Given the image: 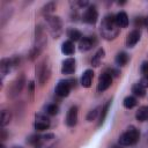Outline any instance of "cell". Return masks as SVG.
<instances>
[{
	"label": "cell",
	"instance_id": "6da1fadb",
	"mask_svg": "<svg viewBox=\"0 0 148 148\" xmlns=\"http://www.w3.org/2000/svg\"><path fill=\"white\" fill-rule=\"evenodd\" d=\"M119 30H120V28L117 25L116 18L113 15L109 14V15L104 16V18L102 20V23H101V28H99L101 36L104 39H106V40L114 39L118 36Z\"/></svg>",
	"mask_w": 148,
	"mask_h": 148
},
{
	"label": "cell",
	"instance_id": "7a4b0ae2",
	"mask_svg": "<svg viewBox=\"0 0 148 148\" xmlns=\"http://www.w3.org/2000/svg\"><path fill=\"white\" fill-rule=\"evenodd\" d=\"M46 44V37H45V34H44V30L40 25L36 27V36H35V44H34V47L32 50L30 51V60H34L36 59L40 52L43 51L44 46Z\"/></svg>",
	"mask_w": 148,
	"mask_h": 148
},
{
	"label": "cell",
	"instance_id": "3957f363",
	"mask_svg": "<svg viewBox=\"0 0 148 148\" xmlns=\"http://www.w3.org/2000/svg\"><path fill=\"white\" fill-rule=\"evenodd\" d=\"M140 139V132L135 126H130L126 131L119 136V145L120 146H133Z\"/></svg>",
	"mask_w": 148,
	"mask_h": 148
},
{
	"label": "cell",
	"instance_id": "277c9868",
	"mask_svg": "<svg viewBox=\"0 0 148 148\" xmlns=\"http://www.w3.org/2000/svg\"><path fill=\"white\" fill-rule=\"evenodd\" d=\"M46 22L49 25V30L53 38H59L62 34V21L59 16H46Z\"/></svg>",
	"mask_w": 148,
	"mask_h": 148
},
{
	"label": "cell",
	"instance_id": "5b68a950",
	"mask_svg": "<svg viewBox=\"0 0 148 148\" xmlns=\"http://www.w3.org/2000/svg\"><path fill=\"white\" fill-rule=\"evenodd\" d=\"M37 79H38V83L40 86H43L50 77V74H51V67H50V64L44 60L43 62H40L37 67Z\"/></svg>",
	"mask_w": 148,
	"mask_h": 148
},
{
	"label": "cell",
	"instance_id": "8992f818",
	"mask_svg": "<svg viewBox=\"0 0 148 148\" xmlns=\"http://www.w3.org/2000/svg\"><path fill=\"white\" fill-rule=\"evenodd\" d=\"M17 66V58H3L0 61V73H1V79H3L12 69L13 67Z\"/></svg>",
	"mask_w": 148,
	"mask_h": 148
},
{
	"label": "cell",
	"instance_id": "52a82bcc",
	"mask_svg": "<svg viewBox=\"0 0 148 148\" xmlns=\"http://www.w3.org/2000/svg\"><path fill=\"white\" fill-rule=\"evenodd\" d=\"M97 18H98V13H97L96 7L95 6L87 7V9L84 10L82 15V21L88 24H95L97 22Z\"/></svg>",
	"mask_w": 148,
	"mask_h": 148
},
{
	"label": "cell",
	"instance_id": "ba28073f",
	"mask_svg": "<svg viewBox=\"0 0 148 148\" xmlns=\"http://www.w3.org/2000/svg\"><path fill=\"white\" fill-rule=\"evenodd\" d=\"M72 81L71 80H60L58 84L56 86V94L60 97H66L69 95L71 88H72Z\"/></svg>",
	"mask_w": 148,
	"mask_h": 148
},
{
	"label": "cell",
	"instance_id": "9c48e42d",
	"mask_svg": "<svg viewBox=\"0 0 148 148\" xmlns=\"http://www.w3.org/2000/svg\"><path fill=\"white\" fill-rule=\"evenodd\" d=\"M23 86H24V76H20V77L16 79V80L10 84V87L8 88V96L12 97V98L15 97V96H17V95L21 92Z\"/></svg>",
	"mask_w": 148,
	"mask_h": 148
},
{
	"label": "cell",
	"instance_id": "30bf717a",
	"mask_svg": "<svg viewBox=\"0 0 148 148\" xmlns=\"http://www.w3.org/2000/svg\"><path fill=\"white\" fill-rule=\"evenodd\" d=\"M112 83V75L109 73V72H105L103 73L99 79H98V83H97V90L99 92L102 91H105Z\"/></svg>",
	"mask_w": 148,
	"mask_h": 148
},
{
	"label": "cell",
	"instance_id": "8fae6325",
	"mask_svg": "<svg viewBox=\"0 0 148 148\" xmlns=\"http://www.w3.org/2000/svg\"><path fill=\"white\" fill-rule=\"evenodd\" d=\"M50 119L44 116V114H37L35 118V123H34V127L36 131H45L50 127Z\"/></svg>",
	"mask_w": 148,
	"mask_h": 148
},
{
	"label": "cell",
	"instance_id": "7c38bea8",
	"mask_svg": "<svg viewBox=\"0 0 148 148\" xmlns=\"http://www.w3.org/2000/svg\"><path fill=\"white\" fill-rule=\"evenodd\" d=\"M97 40L94 36H86V37H82L81 40L79 42V49L81 51H89L95 46Z\"/></svg>",
	"mask_w": 148,
	"mask_h": 148
},
{
	"label": "cell",
	"instance_id": "4fadbf2b",
	"mask_svg": "<svg viewBox=\"0 0 148 148\" xmlns=\"http://www.w3.org/2000/svg\"><path fill=\"white\" fill-rule=\"evenodd\" d=\"M77 123V106H71L66 114V125L69 127L75 126Z\"/></svg>",
	"mask_w": 148,
	"mask_h": 148
},
{
	"label": "cell",
	"instance_id": "5bb4252c",
	"mask_svg": "<svg viewBox=\"0 0 148 148\" xmlns=\"http://www.w3.org/2000/svg\"><path fill=\"white\" fill-rule=\"evenodd\" d=\"M75 72V59L74 58H67L62 61L61 66V73L62 74H73Z\"/></svg>",
	"mask_w": 148,
	"mask_h": 148
},
{
	"label": "cell",
	"instance_id": "9a60e30c",
	"mask_svg": "<svg viewBox=\"0 0 148 148\" xmlns=\"http://www.w3.org/2000/svg\"><path fill=\"white\" fill-rule=\"evenodd\" d=\"M140 36H141L140 30H138V29L132 30V31L127 35V37H126V46H127V47H133V46H135L136 43L140 40Z\"/></svg>",
	"mask_w": 148,
	"mask_h": 148
},
{
	"label": "cell",
	"instance_id": "2e32d148",
	"mask_svg": "<svg viewBox=\"0 0 148 148\" xmlns=\"http://www.w3.org/2000/svg\"><path fill=\"white\" fill-rule=\"evenodd\" d=\"M92 77H94V72L91 69H87L83 72L82 76H81V84L84 88H89L91 86L92 82Z\"/></svg>",
	"mask_w": 148,
	"mask_h": 148
},
{
	"label": "cell",
	"instance_id": "e0dca14e",
	"mask_svg": "<svg viewBox=\"0 0 148 148\" xmlns=\"http://www.w3.org/2000/svg\"><path fill=\"white\" fill-rule=\"evenodd\" d=\"M114 18H116V23L119 28H126L128 25V16L125 12H119L114 16Z\"/></svg>",
	"mask_w": 148,
	"mask_h": 148
},
{
	"label": "cell",
	"instance_id": "ac0fdd59",
	"mask_svg": "<svg viewBox=\"0 0 148 148\" xmlns=\"http://www.w3.org/2000/svg\"><path fill=\"white\" fill-rule=\"evenodd\" d=\"M135 118L139 121H147L148 120V106L146 105L140 106L135 113Z\"/></svg>",
	"mask_w": 148,
	"mask_h": 148
},
{
	"label": "cell",
	"instance_id": "d6986e66",
	"mask_svg": "<svg viewBox=\"0 0 148 148\" xmlns=\"http://www.w3.org/2000/svg\"><path fill=\"white\" fill-rule=\"evenodd\" d=\"M75 51V47H74V44L72 40H65L61 45V52L64 54H67V56H72Z\"/></svg>",
	"mask_w": 148,
	"mask_h": 148
},
{
	"label": "cell",
	"instance_id": "ffe728a7",
	"mask_svg": "<svg viewBox=\"0 0 148 148\" xmlns=\"http://www.w3.org/2000/svg\"><path fill=\"white\" fill-rule=\"evenodd\" d=\"M110 104H111V101H108L103 108H102V111H101V114H99V119H98V126L103 125L104 121H105V118L108 116V112H109V109H110Z\"/></svg>",
	"mask_w": 148,
	"mask_h": 148
},
{
	"label": "cell",
	"instance_id": "44dd1931",
	"mask_svg": "<svg viewBox=\"0 0 148 148\" xmlns=\"http://www.w3.org/2000/svg\"><path fill=\"white\" fill-rule=\"evenodd\" d=\"M104 54H105V51H104L103 49H99V50L95 53V56L92 57V59H91V65L95 66V67H98L99 64H101V61H102V59L104 58Z\"/></svg>",
	"mask_w": 148,
	"mask_h": 148
},
{
	"label": "cell",
	"instance_id": "7402d4cb",
	"mask_svg": "<svg viewBox=\"0 0 148 148\" xmlns=\"http://www.w3.org/2000/svg\"><path fill=\"white\" fill-rule=\"evenodd\" d=\"M67 36L69 37V40H81V38H82V34L77 30V29H74V28H72V29H68L67 30Z\"/></svg>",
	"mask_w": 148,
	"mask_h": 148
},
{
	"label": "cell",
	"instance_id": "603a6c76",
	"mask_svg": "<svg viewBox=\"0 0 148 148\" xmlns=\"http://www.w3.org/2000/svg\"><path fill=\"white\" fill-rule=\"evenodd\" d=\"M116 64L118 66H125L128 61V54L126 52H119L117 56H116Z\"/></svg>",
	"mask_w": 148,
	"mask_h": 148
},
{
	"label": "cell",
	"instance_id": "cb8c5ba5",
	"mask_svg": "<svg viewBox=\"0 0 148 148\" xmlns=\"http://www.w3.org/2000/svg\"><path fill=\"white\" fill-rule=\"evenodd\" d=\"M132 92L138 97H143L146 95V88L140 83H135L132 87Z\"/></svg>",
	"mask_w": 148,
	"mask_h": 148
},
{
	"label": "cell",
	"instance_id": "d4e9b609",
	"mask_svg": "<svg viewBox=\"0 0 148 148\" xmlns=\"http://www.w3.org/2000/svg\"><path fill=\"white\" fill-rule=\"evenodd\" d=\"M136 103H138V101L134 96H126L123 101V104L126 109H133L136 105Z\"/></svg>",
	"mask_w": 148,
	"mask_h": 148
},
{
	"label": "cell",
	"instance_id": "484cf974",
	"mask_svg": "<svg viewBox=\"0 0 148 148\" xmlns=\"http://www.w3.org/2000/svg\"><path fill=\"white\" fill-rule=\"evenodd\" d=\"M10 118H12L10 112H9L8 110H2V111H1V119H0V125H1V127H5L7 124H9Z\"/></svg>",
	"mask_w": 148,
	"mask_h": 148
},
{
	"label": "cell",
	"instance_id": "4316f807",
	"mask_svg": "<svg viewBox=\"0 0 148 148\" xmlns=\"http://www.w3.org/2000/svg\"><path fill=\"white\" fill-rule=\"evenodd\" d=\"M40 141H42V135H38V134H32V135H30V136L28 138V140H27V142H28L29 145L35 146V147H38L39 143H40Z\"/></svg>",
	"mask_w": 148,
	"mask_h": 148
},
{
	"label": "cell",
	"instance_id": "83f0119b",
	"mask_svg": "<svg viewBox=\"0 0 148 148\" xmlns=\"http://www.w3.org/2000/svg\"><path fill=\"white\" fill-rule=\"evenodd\" d=\"M58 111H59V108H58L57 104H53V103H52V104H49V105L46 106V113L50 114V116L57 114Z\"/></svg>",
	"mask_w": 148,
	"mask_h": 148
},
{
	"label": "cell",
	"instance_id": "f1b7e54d",
	"mask_svg": "<svg viewBox=\"0 0 148 148\" xmlns=\"http://www.w3.org/2000/svg\"><path fill=\"white\" fill-rule=\"evenodd\" d=\"M56 9V5L53 3V2H49V3H46L44 7H43V14H46V16H47V14H50L51 12H53Z\"/></svg>",
	"mask_w": 148,
	"mask_h": 148
},
{
	"label": "cell",
	"instance_id": "f546056e",
	"mask_svg": "<svg viewBox=\"0 0 148 148\" xmlns=\"http://www.w3.org/2000/svg\"><path fill=\"white\" fill-rule=\"evenodd\" d=\"M98 110H99L98 108H95V109L90 110V111L88 112V114H87V120H88V121L95 120V119H96V117H97V114H98V112H99Z\"/></svg>",
	"mask_w": 148,
	"mask_h": 148
},
{
	"label": "cell",
	"instance_id": "4dcf8cb0",
	"mask_svg": "<svg viewBox=\"0 0 148 148\" xmlns=\"http://www.w3.org/2000/svg\"><path fill=\"white\" fill-rule=\"evenodd\" d=\"M140 71H141V73H142V74H145V75H147V74H148V61H143V62L141 64Z\"/></svg>",
	"mask_w": 148,
	"mask_h": 148
},
{
	"label": "cell",
	"instance_id": "1f68e13d",
	"mask_svg": "<svg viewBox=\"0 0 148 148\" xmlns=\"http://www.w3.org/2000/svg\"><path fill=\"white\" fill-rule=\"evenodd\" d=\"M139 83H140V84H142L145 88H148V74H147V75H143Z\"/></svg>",
	"mask_w": 148,
	"mask_h": 148
},
{
	"label": "cell",
	"instance_id": "d6a6232c",
	"mask_svg": "<svg viewBox=\"0 0 148 148\" xmlns=\"http://www.w3.org/2000/svg\"><path fill=\"white\" fill-rule=\"evenodd\" d=\"M0 139H1L2 141L6 139V131H5V128H2V130H1V135H0Z\"/></svg>",
	"mask_w": 148,
	"mask_h": 148
},
{
	"label": "cell",
	"instance_id": "836d02e7",
	"mask_svg": "<svg viewBox=\"0 0 148 148\" xmlns=\"http://www.w3.org/2000/svg\"><path fill=\"white\" fill-rule=\"evenodd\" d=\"M145 27H146V28L148 29V16H147V17L145 18Z\"/></svg>",
	"mask_w": 148,
	"mask_h": 148
},
{
	"label": "cell",
	"instance_id": "e575fe53",
	"mask_svg": "<svg viewBox=\"0 0 148 148\" xmlns=\"http://www.w3.org/2000/svg\"><path fill=\"white\" fill-rule=\"evenodd\" d=\"M111 148H121V147H120V146H112Z\"/></svg>",
	"mask_w": 148,
	"mask_h": 148
},
{
	"label": "cell",
	"instance_id": "d590c367",
	"mask_svg": "<svg viewBox=\"0 0 148 148\" xmlns=\"http://www.w3.org/2000/svg\"><path fill=\"white\" fill-rule=\"evenodd\" d=\"M0 148H6V147H5V145H3V143H1V145H0Z\"/></svg>",
	"mask_w": 148,
	"mask_h": 148
},
{
	"label": "cell",
	"instance_id": "8d00e7d4",
	"mask_svg": "<svg viewBox=\"0 0 148 148\" xmlns=\"http://www.w3.org/2000/svg\"><path fill=\"white\" fill-rule=\"evenodd\" d=\"M13 148H22V147H20V146H14Z\"/></svg>",
	"mask_w": 148,
	"mask_h": 148
}]
</instances>
